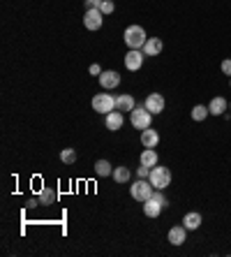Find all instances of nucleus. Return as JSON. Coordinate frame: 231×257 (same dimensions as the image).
<instances>
[{"instance_id": "26", "label": "nucleus", "mask_w": 231, "mask_h": 257, "mask_svg": "<svg viewBox=\"0 0 231 257\" xmlns=\"http://www.w3.org/2000/svg\"><path fill=\"white\" fill-rule=\"evenodd\" d=\"M137 176H139V178H148V176H151V167L141 165V167L137 170Z\"/></svg>"}, {"instance_id": "21", "label": "nucleus", "mask_w": 231, "mask_h": 257, "mask_svg": "<svg viewBox=\"0 0 231 257\" xmlns=\"http://www.w3.org/2000/svg\"><path fill=\"white\" fill-rule=\"evenodd\" d=\"M95 174L102 176V178H104V176H111L113 174L111 163H109V160H97V163H95Z\"/></svg>"}, {"instance_id": "8", "label": "nucleus", "mask_w": 231, "mask_h": 257, "mask_svg": "<svg viewBox=\"0 0 231 257\" xmlns=\"http://www.w3.org/2000/svg\"><path fill=\"white\" fill-rule=\"evenodd\" d=\"M144 51H139V49H130V54H125V68L130 72H137L141 65H144Z\"/></svg>"}, {"instance_id": "30", "label": "nucleus", "mask_w": 231, "mask_h": 257, "mask_svg": "<svg viewBox=\"0 0 231 257\" xmlns=\"http://www.w3.org/2000/svg\"><path fill=\"white\" fill-rule=\"evenodd\" d=\"M229 111H231V102H229Z\"/></svg>"}, {"instance_id": "20", "label": "nucleus", "mask_w": 231, "mask_h": 257, "mask_svg": "<svg viewBox=\"0 0 231 257\" xmlns=\"http://www.w3.org/2000/svg\"><path fill=\"white\" fill-rule=\"evenodd\" d=\"M208 116H211V109L204 107V104H197V107H192V121L201 123V121H206Z\"/></svg>"}, {"instance_id": "10", "label": "nucleus", "mask_w": 231, "mask_h": 257, "mask_svg": "<svg viewBox=\"0 0 231 257\" xmlns=\"http://www.w3.org/2000/svg\"><path fill=\"white\" fill-rule=\"evenodd\" d=\"M187 241V227L185 225H176L169 230V244L171 246H183Z\"/></svg>"}, {"instance_id": "2", "label": "nucleus", "mask_w": 231, "mask_h": 257, "mask_svg": "<svg viewBox=\"0 0 231 257\" xmlns=\"http://www.w3.org/2000/svg\"><path fill=\"white\" fill-rule=\"evenodd\" d=\"M123 37H125V44L130 49H144L146 40H148V37H146V30L141 26H137V23H134V26H127Z\"/></svg>"}, {"instance_id": "1", "label": "nucleus", "mask_w": 231, "mask_h": 257, "mask_svg": "<svg viewBox=\"0 0 231 257\" xmlns=\"http://www.w3.org/2000/svg\"><path fill=\"white\" fill-rule=\"evenodd\" d=\"M148 181L153 183V188L155 190H164V188L171 185V171H169V167H159V165H155V167H151Z\"/></svg>"}, {"instance_id": "19", "label": "nucleus", "mask_w": 231, "mask_h": 257, "mask_svg": "<svg viewBox=\"0 0 231 257\" xmlns=\"http://www.w3.org/2000/svg\"><path fill=\"white\" fill-rule=\"evenodd\" d=\"M157 151L155 149H144V153H141V165H146V167H155L157 165Z\"/></svg>"}, {"instance_id": "17", "label": "nucleus", "mask_w": 231, "mask_h": 257, "mask_svg": "<svg viewBox=\"0 0 231 257\" xmlns=\"http://www.w3.org/2000/svg\"><path fill=\"white\" fill-rule=\"evenodd\" d=\"M183 225L187 227V230H199V227H201V213H197V211H190V213H185Z\"/></svg>"}, {"instance_id": "4", "label": "nucleus", "mask_w": 231, "mask_h": 257, "mask_svg": "<svg viewBox=\"0 0 231 257\" xmlns=\"http://www.w3.org/2000/svg\"><path fill=\"white\" fill-rule=\"evenodd\" d=\"M151 121H153V114L146 107H134L132 111H130V123H132L137 130L151 128Z\"/></svg>"}, {"instance_id": "14", "label": "nucleus", "mask_w": 231, "mask_h": 257, "mask_svg": "<svg viewBox=\"0 0 231 257\" xmlns=\"http://www.w3.org/2000/svg\"><path fill=\"white\" fill-rule=\"evenodd\" d=\"M162 209H164V206H162L155 197H151V199H146V202H144V213L148 218H157L159 213H162Z\"/></svg>"}, {"instance_id": "27", "label": "nucleus", "mask_w": 231, "mask_h": 257, "mask_svg": "<svg viewBox=\"0 0 231 257\" xmlns=\"http://www.w3.org/2000/svg\"><path fill=\"white\" fill-rule=\"evenodd\" d=\"M102 0H86V9H99Z\"/></svg>"}, {"instance_id": "22", "label": "nucleus", "mask_w": 231, "mask_h": 257, "mask_svg": "<svg viewBox=\"0 0 231 257\" xmlns=\"http://www.w3.org/2000/svg\"><path fill=\"white\" fill-rule=\"evenodd\" d=\"M111 176H113V181L123 185V183H127V181H130V176H132V174H130V170H127L125 165H123V167H116Z\"/></svg>"}, {"instance_id": "18", "label": "nucleus", "mask_w": 231, "mask_h": 257, "mask_svg": "<svg viewBox=\"0 0 231 257\" xmlns=\"http://www.w3.org/2000/svg\"><path fill=\"white\" fill-rule=\"evenodd\" d=\"M56 202H58V192H56L53 188H44L40 192V204L42 206H51V204H56Z\"/></svg>"}, {"instance_id": "31", "label": "nucleus", "mask_w": 231, "mask_h": 257, "mask_svg": "<svg viewBox=\"0 0 231 257\" xmlns=\"http://www.w3.org/2000/svg\"><path fill=\"white\" fill-rule=\"evenodd\" d=\"M229 84H231V82H229Z\"/></svg>"}, {"instance_id": "6", "label": "nucleus", "mask_w": 231, "mask_h": 257, "mask_svg": "<svg viewBox=\"0 0 231 257\" xmlns=\"http://www.w3.org/2000/svg\"><path fill=\"white\" fill-rule=\"evenodd\" d=\"M144 107L148 109V111H151L153 116H155V114H162V111H164L166 102H164V97H162V93H151L148 97H146Z\"/></svg>"}, {"instance_id": "28", "label": "nucleus", "mask_w": 231, "mask_h": 257, "mask_svg": "<svg viewBox=\"0 0 231 257\" xmlns=\"http://www.w3.org/2000/svg\"><path fill=\"white\" fill-rule=\"evenodd\" d=\"M222 72L231 77V58H227V61H222Z\"/></svg>"}, {"instance_id": "25", "label": "nucleus", "mask_w": 231, "mask_h": 257, "mask_svg": "<svg viewBox=\"0 0 231 257\" xmlns=\"http://www.w3.org/2000/svg\"><path fill=\"white\" fill-rule=\"evenodd\" d=\"M153 197H155V199H157V202L162 204L164 209H166V206H169V202H166V197L162 195V190H155V192H153Z\"/></svg>"}, {"instance_id": "23", "label": "nucleus", "mask_w": 231, "mask_h": 257, "mask_svg": "<svg viewBox=\"0 0 231 257\" xmlns=\"http://www.w3.org/2000/svg\"><path fill=\"white\" fill-rule=\"evenodd\" d=\"M60 160H63L65 165H74L77 163V151L74 149H63L60 151Z\"/></svg>"}, {"instance_id": "3", "label": "nucleus", "mask_w": 231, "mask_h": 257, "mask_svg": "<svg viewBox=\"0 0 231 257\" xmlns=\"http://www.w3.org/2000/svg\"><path fill=\"white\" fill-rule=\"evenodd\" d=\"M153 192H155V188H153V183L148 181V178H139L137 183L130 185V195H132L137 202H141V204H144L146 199H151Z\"/></svg>"}, {"instance_id": "13", "label": "nucleus", "mask_w": 231, "mask_h": 257, "mask_svg": "<svg viewBox=\"0 0 231 257\" xmlns=\"http://www.w3.org/2000/svg\"><path fill=\"white\" fill-rule=\"evenodd\" d=\"M162 49H164V44H162L159 37H148L146 44H144V54L146 56H159L162 54Z\"/></svg>"}, {"instance_id": "24", "label": "nucleus", "mask_w": 231, "mask_h": 257, "mask_svg": "<svg viewBox=\"0 0 231 257\" xmlns=\"http://www.w3.org/2000/svg\"><path fill=\"white\" fill-rule=\"evenodd\" d=\"M113 9H116L113 0H102V5H99V12H102V14H111Z\"/></svg>"}, {"instance_id": "11", "label": "nucleus", "mask_w": 231, "mask_h": 257, "mask_svg": "<svg viewBox=\"0 0 231 257\" xmlns=\"http://www.w3.org/2000/svg\"><path fill=\"white\" fill-rule=\"evenodd\" d=\"M104 125H106V130H111V132L120 130L123 128V111H118V109L109 111V114L104 116Z\"/></svg>"}, {"instance_id": "15", "label": "nucleus", "mask_w": 231, "mask_h": 257, "mask_svg": "<svg viewBox=\"0 0 231 257\" xmlns=\"http://www.w3.org/2000/svg\"><path fill=\"white\" fill-rule=\"evenodd\" d=\"M134 107H137V104H134V97L130 93H123L116 97V109H118V111H132Z\"/></svg>"}, {"instance_id": "5", "label": "nucleus", "mask_w": 231, "mask_h": 257, "mask_svg": "<svg viewBox=\"0 0 231 257\" xmlns=\"http://www.w3.org/2000/svg\"><path fill=\"white\" fill-rule=\"evenodd\" d=\"M92 109L97 111V114H109V111H113L116 109V97L109 93H97L95 97H92Z\"/></svg>"}, {"instance_id": "7", "label": "nucleus", "mask_w": 231, "mask_h": 257, "mask_svg": "<svg viewBox=\"0 0 231 257\" xmlns=\"http://www.w3.org/2000/svg\"><path fill=\"white\" fill-rule=\"evenodd\" d=\"M102 21H104V14L99 9H86V16H83V26L88 30H99L102 28Z\"/></svg>"}, {"instance_id": "16", "label": "nucleus", "mask_w": 231, "mask_h": 257, "mask_svg": "<svg viewBox=\"0 0 231 257\" xmlns=\"http://www.w3.org/2000/svg\"><path fill=\"white\" fill-rule=\"evenodd\" d=\"M208 109H211L213 116H222L227 109H229V102H227L225 97H213L211 104H208Z\"/></svg>"}, {"instance_id": "12", "label": "nucleus", "mask_w": 231, "mask_h": 257, "mask_svg": "<svg viewBox=\"0 0 231 257\" xmlns=\"http://www.w3.org/2000/svg\"><path fill=\"white\" fill-rule=\"evenodd\" d=\"M141 144H144V149H155L159 144V132L157 130H151V128L141 130Z\"/></svg>"}, {"instance_id": "9", "label": "nucleus", "mask_w": 231, "mask_h": 257, "mask_svg": "<svg viewBox=\"0 0 231 257\" xmlns=\"http://www.w3.org/2000/svg\"><path fill=\"white\" fill-rule=\"evenodd\" d=\"M120 84V75L116 70H104L102 75H99V86L104 88V90H111Z\"/></svg>"}, {"instance_id": "29", "label": "nucleus", "mask_w": 231, "mask_h": 257, "mask_svg": "<svg viewBox=\"0 0 231 257\" xmlns=\"http://www.w3.org/2000/svg\"><path fill=\"white\" fill-rule=\"evenodd\" d=\"M102 72H104V70H102V68H99V65H97V63H95V65H90V75H102Z\"/></svg>"}]
</instances>
